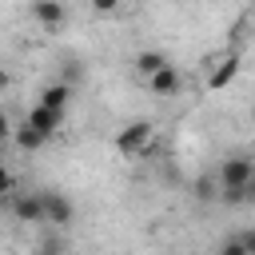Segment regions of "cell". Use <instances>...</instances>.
<instances>
[{
    "mask_svg": "<svg viewBox=\"0 0 255 255\" xmlns=\"http://www.w3.org/2000/svg\"><path fill=\"white\" fill-rule=\"evenodd\" d=\"M92 8H96V12H116L120 0H92Z\"/></svg>",
    "mask_w": 255,
    "mask_h": 255,
    "instance_id": "cell-16",
    "label": "cell"
},
{
    "mask_svg": "<svg viewBox=\"0 0 255 255\" xmlns=\"http://www.w3.org/2000/svg\"><path fill=\"white\" fill-rule=\"evenodd\" d=\"M12 128H16V124H12V116H8V112H0V143H4V139H12Z\"/></svg>",
    "mask_w": 255,
    "mask_h": 255,
    "instance_id": "cell-15",
    "label": "cell"
},
{
    "mask_svg": "<svg viewBox=\"0 0 255 255\" xmlns=\"http://www.w3.org/2000/svg\"><path fill=\"white\" fill-rule=\"evenodd\" d=\"M12 139H16V147H24V151H36V147H44V143H48V139H44V135H36L28 124L12 128Z\"/></svg>",
    "mask_w": 255,
    "mask_h": 255,
    "instance_id": "cell-11",
    "label": "cell"
},
{
    "mask_svg": "<svg viewBox=\"0 0 255 255\" xmlns=\"http://www.w3.org/2000/svg\"><path fill=\"white\" fill-rule=\"evenodd\" d=\"M215 255H251V251H247V247H243V239L235 235V239H223V247H219Z\"/></svg>",
    "mask_w": 255,
    "mask_h": 255,
    "instance_id": "cell-12",
    "label": "cell"
},
{
    "mask_svg": "<svg viewBox=\"0 0 255 255\" xmlns=\"http://www.w3.org/2000/svg\"><path fill=\"white\" fill-rule=\"evenodd\" d=\"M12 187H16V179H12V171L0 163V199H8V195H12Z\"/></svg>",
    "mask_w": 255,
    "mask_h": 255,
    "instance_id": "cell-14",
    "label": "cell"
},
{
    "mask_svg": "<svg viewBox=\"0 0 255 255\" xmlns=\"http://www.w3.org/2000/svg\"><path fill=\"white\" fill-rule=\"evenodd\" d=\"M163 64H171V60H167L163 52H139V56H135V72H139L143 80H147V76H155V72H159Z\"/></svg>",
    "mask_w": 255,
    "mask_h": 255,
    "instance_id": "cell-10",
    "label": "cell"
},
{
    "mask_svg": "<svg viewBox=\"0 0 255 255\" xmlns=\"http://www.w3.org/2000/svg\"><path fill=\"white\" fill-rule=\"evenodd\" d=\"M239 76V52H223L207 64V92H223Z\"/></svg>",
    "mask_w": 255,
    "mask_h": 255,
    "instance_id": "cell-4",
    "label": "cell"
},
{
    "mask_svg": "<svg viewBox=\"0 0 255 255\" xmlns=\"http://www.w3.org/2000/svg\"><path fill=\"white\" fill-rule=\"evenodd\" d=\"M147 84H151V92H155V96L171 100V96H179V88H183V76H179L171 64H163L155 76H147Z\"/></svg>",
    "mask_w": 255,
    "mask_h": 255,
    "instance_id": "cell-8",
    "label": "cell"
},
{
    "mask_svg": "<svg viewBox=\"0 0 255 255\" xmlns=\"http://www.w3.org/2000/svg\"><path fill=\"white\" fill-rule=\"evenodd\" d=\"M12 215H16L20 223H44L40 191H12Z\"/></svg>",
    "mask_w": 255,
    "mask_h": 255,
    "instance_id": "cell-7",
    "label": "cell"
},
{
    "mask_svg": "<svg viewBox=\"0 0 255 255\" xmlns=\"http://www.w3.org/2000/svg\"><path fill=\"white\" fill-rule=\"evenodd\" d=\"M32 255H52V251H32Z\"/></svg>",
    "mask_w": 255,
    "mask_h": 255,
    "instance_id": "cell-18",
    "label": "cell"
},
{
    "mask_svg": "<svg viewBox=\"0 0 255 255\" xmlns=\"http://www.w3.org/2000/svg\"><path fill=\"white\" fill-rule=\"evenodd\" d=\"M28 12H32V20H36L44 32H56V28H64V20H68L64 0H32Z\"/></svg>",
    "mask_w": 255,
    "mask_h": 255,
    "instance_id": "cell-6",
    "label": "cell"
},
{
    "mask_svg": "<svg viewBox=\"0 0 255 255\" xmlns=\"http://www.w3.org/2000/svg\"><path fill=\"white\" fill-rule=\"evenodd\" d=\"M36 104H44V108H56V112H68V104H72V84H64V80L48 84V88L40 92V100H36Z\"/></svg>",
    "mask_w": 255,
    "mask_h": 255,
    "instance_id": "cell-9",
    "label": "cell"
},
{
    "mask_svg": "<svg viewBox=\"0 0 255 255\" xmlns=\"http://www.w3.org/2000/svg\"><path fill=\"white\" fill-rule=\"evenodd\" d=\"M215 191H219L215 179H199V183H195V199H215Z\"/></svg>",
    "mask_w": 255,
    "mask_h": 255,
    "instance_id": "cell-13",
    "label": "cell"
},
{
    "mask_svg": "<svg viewBox=\"0 0 255 255\" xmlns=\"http://www.w3.org/2000/svg\"><path fill=\"white\" fill-rule=\"evenodd\" d=\"M24 124H28L36 135L52 139V135L64 128V112H56V108H44V104H32V108H28V116H24Z\"/></svg>",
    "mask_w": 255,
    "mask_h": 255,
    "instance_id": "cell-5",
    "label": "cell"
},
{
    "mask_svg": "<svg viewBox=\"0 0 255 255\" xmlns=\"http://www.w3.org/2000/svg\"><path fill=\"white\" fill-rule=\"evenodd\" d=\"M40 203H44V223L68 227V223L76 219V203H72V195H64V191H40Z\"/></svg>",
    "mask_w": 255,
    "mask_h": 255,
    "instance_id": "cell-3",
    "label": "cell"
},
{
    "mask_svg": "<svg viewBox=\"0 0 255 255\" xmlns=\"http://www.w3.org/2000/svg\"><path fill=\"white\" fill-rule=\"evenodd\" d=\"M8 84H12V76H8V68H0V92H4Z\"/></svg>",
    "mask_w": 255,
    "mask_h": 255,
    "instance_id": "cell-17",
    "label": "cell"
},
{
    "mask_svg": "<svg viewBox=\"0 0 255 255\" xmlns=\"http://www.w3.org/2000/svg\"><path fill=\"white\" fill-rule=\"evenodd\" d=\"M215 183H219V191H231V187H251V183H255V163H251L247 155H231V159H223V167H219ZM219 191H215V195H219Z\"/></svg>",
    "mask_w": 255,
    "mask_h": 255,
    "instance_id": "cell-2",
    "label": "cell"
},
{
    "mask_svg": "<svg viewBox=\"0 0 255 255\" xmlns=\"http://www.w3.org/2000/svg\"><path fill=\"white\" fill-rule=\"evenodd\" d=\"M151 143H155V124H151V120H131V124H124V128L116 131V151L128 155V159L151 151Z\"/></svg>",
    "mask_w": 255,
    "mask_h": 255,
    "instance_id": "cell-1",
    "label": "cell"
}]
</instances>
